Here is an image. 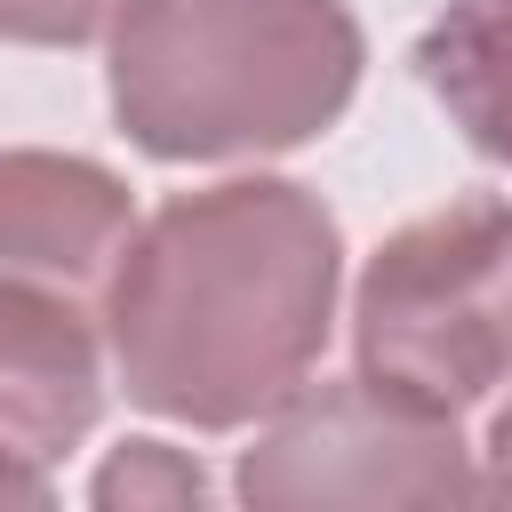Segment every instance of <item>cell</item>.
Instances as JSON below:
<instances>
[{
	"label": "cell",
	"instance_id": "3",
	"mask_svg": "<svg viewBox=\"0 0 512 512\" xmlns=\"http://www.w3.org/2000/svg\"><path fill=\"white\" fill-rule=\"evenodd\" d=\"M360 368L464 416L512 376V200H456L392 232L352 296Z\"/></svg>",
	"mask_w": 512,
	"mask_h": 512
},
{
	"label": "cell",
	"instance_id": "7",
	"mask_svg": "<svg viewBox=\"0 0 512 512\" xmlns=\"http://www.w3.org/2000/svg\"><path fill=\"white\" fill-rule=\"evenodd\" d=\"M416 72L472 152L512 168V0H448V16L416 40Z\"/></svg>",
	"mask_w": 512,
	"mask_h": 512
},
{
	"label": "cell",
	"instance_id": "2",
	"mask_svg": "<svg viewBox=\"0 0 512 512\" xmlns=\"http://www.w3.org/2000/svg\"><path fill=\"white\" fill-rule=\"evenodd\" d=\"M360 88L344 0H136L112 24V112L152 160L312 144Z\"/></svg>",
	"mask_w": 512,
	"mask_h": 512
},
{
	"label": "cell",
	"instance_id": "8",
	"mask_svg": "<svg viewBox=\"0 0 512 512\" xmlns=\"http://www.w3.org/2000/svg\"><path fill=\"white\" fill-rule=\"evenodd\" d=\"M200 496H208L200 464H184L168 440H128L96 472V504H200Z\"/></svg>",
	"mask_w": 512,
	"mask_h": 512
},
{
	"label": "cell",
	"instance_id": "11",
	"mask_svg": "<svg viewBox=\"0 0 512 512\" xmlns=\"http://www.w3.org/2000/svg\"><path fill=\"white\" fill-rule=\"evenodd\" d=\"M488 456H496V488L512 496V408L496 416V432H488Z\"/></svg>",
	"mask_w": 512,
	"mask_h": 512
},
{
	"label": "cell",
	"instance_id": "9",
	"mask_svg": "<svg viewBox=\"0 0 512 512\" xmlns=\"http://www.w3.org/2000/svg\"><path fill=\"white\" fill-rule=\"evenodd\" d=\"M136 0H0V40H40V48H80L112 32Z\"/></svg>",
	"mask_w": 512,
	"mask_h": 512
},
{
	"label": "cell",
	"instance_id": "6",
	"mask_svg": "<svg viewBox=\"0 0 512 512\" xmlns=\"http://www.w3.org/2000/svg\"><path fill=\"white\" fill-rule=\"evenodd\" d=\"M96 408H104V360L88 304L0 280V456L48 472L64 448L88 440Z\"/></svg>",
	"mask_w": 512,
	"mask_h": 512
},
{
	"label": "cell",
	"instance_id": "4",
	"mask_svg": "<svg viewBox=\"0 0 512 512\" xmlns=\"http://www.w3.org/2000/svg\"><path fill=\"white\" fill-rule=\"evenodd\" d=\"M472 488L456 416L368 368L272 408V432L240 464L248 504H440Z\"/></svg>",
	"mask_w": 512,
	"mask_h": 512
},
{
	"label": "cell",
	"instance_id": "10",
	"mask_svg": "<svg viewBox=\"0 0 512 512\" xmlns=\"http://www.w3.org/2000/svg\"><path fill=\"white\" fill-rule=\"evenodd\" d=\"M40 496H48V472H40V464L0 456V504H40Z\"/></svg>",
	"mask_w": 512,
	"mask_h": 512
},
{
	"label": "cell",
	"instance_id": "1",
	"mask_svg": "<svg viewBox=\"0 0 512 512\" xmlns=\"http://www.w3.org/2000/svg\"><path fill=\"white\" fill-rule=\"evenodd\" d=\"M336 216L280 176L168 200L136 224L104 336L136 408L192 432H232L288 408L336 312Z\"/></svg>",
	"mask_w": 512,
	"mask_h": 512
},
{
	"label": "cell",
	"instance_id": "5",
	"mask_svg": "<svg viewBox=\"0 0 512 512\" xmlns=\"http://www.w3.org/2000/svg\"><path fill=\"white\" fill-rule=\"evenodd\" d=\"M136 240L128 184L72 152H0V280L104 296Z\"/></svg>",
	"mask_w": 512,
	"mask_h": 512
}]
</instances>
